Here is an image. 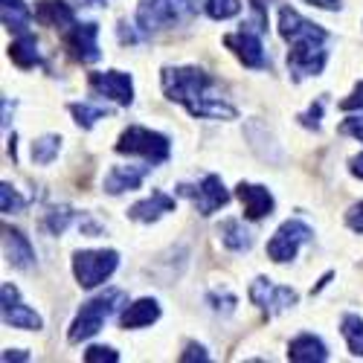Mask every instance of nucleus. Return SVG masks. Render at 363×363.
<instances>
[{
	"label": "nucleus",
	"instance_id": "393cba45",
	"mask_svg": "<svg viewBox=\"0 0 363 363\" xmlns=\"http://www.w3.org/2000/svg\"><path fill=\"white\" fill-rule=\"evenodd\" d=\"M340 331H343V337H346V343H349V352H352L354 357H363V320L354 317V314H346Z\"/></svg>",
	"mask_w": 363,
	"mask_h": 363
},
{
	"label": "nucleus",
	"instance_id": "b1692460",
	"mask_svg": "<svg viewBox=\"0 0 363 363\" xmlns=\"http://www.w3.org/2000/svg\"><path fill=\"white\" fill-rule=\"evenodd\" d=\"M73 221H82L79 213H73L70 206H52L50 213L44 216V227L52 233V235H62Z\"/></svg>",
	"mask_w": 363,
	"mask_h": 363
},
{
	"label": "nucleus",
	"instance_id": "7ed1b4c3",
	"mask_svg": "<svg viewBox=\"0 0 363 363\" xmlns=\"http://www.w3.org/2000/svg\"><path fill=\"white\" fill-rule=\"evenodd\" d=\"M123 302H125V291H119V288H111V291L94 296L90 302H84L82 311H79L76 320H73V325H70L67 340H70V343H82V340H87V337H94L96 331L105 325V320H108L119 306H123Z\"/></svg>",
	"mask_w": 363,
	"mask_h": 363
},
{
	"label": "nucleus",
	"instance_id": "20e7f679",
	"mask_svg": "<svg viewBox=\"0 0 363 363\" xmlns=\"http://www.w3.org/2000/svg\"><path fill=\"white\" fill-rule=\"evenodd\" d=\"M192 12H195L192 0H140L137 26L143 33H157V29L186 21Z\"/></svg>",
	"mask_w": 363,
	"mask_h": 363
},
{
	"label": "nucleus",
	"instance_id": "c9c22d12",
	"mask_svg": "<svg viewBox=\"0 0 363 363\" xmlns=\"http://www.w3.org/2000/svg\"><path fill=\"white\" fill-rule=\"evenodd\" d=\"M180 360H184V363H192V360H201V363H206V360H209V354H206V349H203V346H198V343H189V346H186V352L180 354Z\"/></svg>",
	"mask_w": 363,
	"mask_h": 363
},
{
	"label": "nucleus",
	"instance_id": "ddd939ff",
	"mask_svg": "<svg viewBox=\"0 0 363 363\" xmlns=\"http://www.w3.org/2000/svg\"><path fill=\"white\" fill-rule=\"evenodd\" d=\"M0 296H4V323H6V325H12V328H29V331H38V328L44 325L41 317L21 302L15 285L6 282L4 291H0Z\"/></svg>",
	"mask_w": 363,
	"mask_h": 363
},
{
	"label": "nucleus",
	"instance_id": "0eeeda50",
	"mask_svg": "<svg viewBox=\"0 0 363 363\" xmlns=\"http://www.w3.org/2000/svg\"><path fill=\"white\" fill-rule=\"evenodd\" d=\"M314 238V230L306 224V221H299V218H291V221H285L277 233H274V238L267 241V256L274 259V262H291L296 253H299V247L302 245H308V241Z\"/></svg>",
	"mask_w": 363,
	"mask_h": 363
},
{
	"label": "nucleus",
	"instance_id": "4be33fe9",
	"mask_svg": "<svg viewBox=\"0 0 363 363\" xmlns=\"http://www.w3.org/2000/svg\"><path fill=\"white\" fill-rule=\"evenodd\" d=\"M218 235H221V241H224V247L233 250V253H245V250L253 247V233H250L245 224H241V221H235V218L224 221V224L218 227Z\"/></svg>",
	"mask_w": 363,
	"mask_h": 363
},
{
	"label": "nucleus",
	"instance_id": "58836bf2",
	"mask_svg": "<svg viewBox=\"0 0 363 363\" xmlns=\"http://www.w3.org/2000/svg\"><path fill=\"white\" fill-rule=\"evenodd\" d=\"M76 4H79V6H105L108 0H76Z\"/></svg>",
	"mask_w": 363,
	"mask_h": 363
},
{
	"label": "nucleus",
	"instance_id": "39448f33",
	"mask_svg": "<svg viewBox=\"0 0 363 363\" xmlns=\"http://www.w3.org/2000/svg\"><path fill=\"white\" fill-rule=\"evenodd\" d=\"M116 151L119 155H140L148 163H166L169 155H172V145L157 131L143 128V125H131V128L123 131V137H119Z\"/></svg>",
	"mask_w": 363,
	"mask_h": 363
},
{
	"label": "nucleus",
	"instance_id": "f3484780",
	"mask_svg": "<svg viewBox=\"0 0 363 363\" xmlns=\"http://www.w3.org/2000/svg\"><path fill=\"white\" fill-rule=\"evenodd\" d=\"M174 209V198H169L166 192H151L145 201H137L131 209H128V218L140 221V224H151L163 218L166 213H172Z\"/></svg>",
	"mask_w": 363,
	"mask_h": 363
},
{
	"label": "nucleus",
	"instance_id": "72a5a7b5",
	"mask_svg": "<svg viewBox=\"0 0 363 363\" xmlns=\"http://www.w3.org/2000/svg\"><path fill=\"white\" fill-rule=\"evenodd\" d=\"M346 224L354 230V233H363V201L360 203H354L349 213H346Z\"/></svg>",
	"mask_w": 363,
	"mask_h": 363
},
{
	"label": "nucleus",
	"instance_id": "2eb2a0df",
	"mask_svg": "<svg viewBox=\"0 0 363 363\" xmlns=\"http://www.w3.org/2000/svg\"><path fill=\"white\" fill-rule=\"evenodd\" d=\"M4 253H6V262L18 270H26L35 264L33 245H29V238L15 227H4Z\"/></svg>",
	"mask_w": 363,
	"mask_h": 363
},
{
	"label": "nucleus",
	"instance_id": "473e14b6",
	"mask_svg": "<svg viewBox=\"0 0 363 363\" xmlns=\"http://www.w3.org/2000/svg\"><path fill=\"white\" fill-rule=\"evenodd\" d=\"M340 134H352V137H357V140L363 143V113L346 119V123L340 125Z\"/></svg>",
	"mask_w": 363,
	"mask_h": 363
},
{
	"label": "nucleus",
	"instance_id": "423d86ee",
	"mask_svg": "<svg viewBox=\"0 0 363 363\" xmlns=\"http://www.w3.org/2000/svg\"><path fill=\"white\" fill-rule=\"evenodd\" d=\"M119 264V253L116 250H79L73 256V274L76 282L82 288H96L102 285Z\"/></svg>",
	"mask_w": 363,
	"mask_h": 363
},
{
	"label": "nucleus",
	"instance_id": "bb28decb",
	"mask_svg": "<svg viewBox=\"0 0 363 363\" xmlns=\"http://www.w3.org/2000/svg\"><path fill=\"white\" fill-rule=\"evenodd\" d=\"M70 113L76 116V123H79L82 128H94L99 119L108 116L105 108H94V105H87V102H73V105H70Z\"/></svg>",
	"mask_w": 363,
	"mask_h": 363
},
{
	"label": "nucleus",
	"instance_id": "a878e982",
	"mask_svg": "<svg viewBox=\"0 0 363 363\" xmlns=\"http://www.w3.org/2000/svg\"><path fill=\"white\" fill-rule=\"evenodd\" d=\"M58 148H62V137L47 134V137H41V140L33 143V160L38 166H50L58 157Z\"/></svg>",
	"mask_w": 363,
	"mask_h": 363
},
{
	"label": "nucleus",
	"instance_id": "f257e3e1",
	"mask_svg": "<svg viewBox=\"0 0 363 363\" xmlns=\"http://www.w3.org/2000/svg\"><path fill=\"white\" fill-rule=\"evenodd\" d=\"M160 82H163L166 99L186 105L192 116H201V119H235L238 116L233 105L213 96L216 82L201 67H163Z\"/></svg>",
	"mask_w": 363,
	"mask_h": 363
},
{
	"label": "nucleus",
	"instance_id": "1a4fd4ad",
	"mask_svg": "<svg viewBox=\"0 0 363 363\" xmlns=\"http://www.w3.org/2000/svg\"><path fill=\"white\" fill-rule=\"evenodd\" d=\"M296 299H299L296 291L282 288V285H274V282L264 279V277H259V279L250 285V302H253V306H259L267 317H277V314L294 308Z\"/></svg>",
	"mask_w": 363,
	"mask_h": 363
},
{
	"label": "nucleus",
	"instance_id": "e433bc0d",
	"mask_svg": "<svg viewBox=\"0 0 363 363\" xmlns=\"http://www.w3.org/2000/svg\"><path fill=\"white\" fill-rule=\"evenodd\" d=\"M349 172H352L354 177H363V155H357V157L349 160Z\"/></svg>",
	"mask_w": 363,
	"mask_h": 363
},
{
	"label": "nucleus",
	"instance_id": "2f4dec72",
	"mask_svg": "<svg viewBox=\"0 0 363 363\" xmlns=\"http://www.w3.org/2000/svg\"><path fill=\"white\" fill-rule=\"evenodd\" d=\"M320 116H323V102L311 105V108H308L306 113H302V116H299V123H302V125H306V128H314V131H317V128H320Z\"/></svg>",
	"mask_w": 363,
	"mask_h": 363
},
{
	"label": "nucleus",
	"instance_id": "4468645a",
	"mask_svg": "<svg viewBox=\"0 0 363 363\" xmlns=\"http://www.w3.org/2000/svg\"><path fill=\"white\" fill-rule=\"evenodd\" d=\"M235 195L241 203H245V216L250 221H259V218L274 213V195H270L264 186H253V184H245V180H241Z\"/></svg>",
	"mask_w": 363,
	"mask_h": 363
},
{
	"label": "nucleus",
	"instance_id": "9d476101",
	"mask_svg": "<svg viewBox=\"0 0 363 363\" xmlns=\"http://www.w3.org/2000/svg\"><path fill=\"white\" fill-rule=\"evenodd\" d=\"M90 90L96 96L113 99L119 105H131L134 102V84L128 73H119V70H108V73H90Z\"/></svg>",
	"mask_w": 363,
	"mask_h": 363
},
{
	"label": "nucleus",
	"instance_id": "cd10ccee",
	"mask_svg": "<svg viewBox=\"0 0 363 363\" xmlns=\"http://www.w3.org/2000/svg\"><path fill=\"white\" fill-rule=\"evenodd\" d=\"M238 12H241L238 0H206V15L213 21H227V18H235Z\"/></svg>",
	"mask_w": 363,
	"mask_h": 363
},
{
	"label": "nucleus",
	"instance_id": "aec40b11",
	"mask_svg": "<svg viewBox=\"0 0 363 363\" xmlns=\"http://www.w3.org/2000/svg\"><path fill=\"white\" fill-rule=\"evenodd\" d=\"M160 317V306L155 299H137L134 306H128L119 317V325L123 328H140V325H151Z\"/></svg>",
	"mask_w": 363,
	"mask_h": 363
},
{
	"label": "nucleus",
	"instance_id": "f704fd0d",
	"mask_svg": "<svg viewBox=\"0 0 363 363\" xmlns=\"http://www.w3.org/2000/svg\"><path fill=\"white\" fill-rule=\"evenodd\" d=\"M357 108H363V82L352 90V96H346L340 102V111H357Z\"/></svg>",
	"mask_w": 363,
	"mask_h": 363
},
{
	"label": "nucleus",
	"instance_id": "412c9836",
	"mask_svg": "<svg viewBox=\"0 0 363 363\" xmlns=\"http://www.w3.org/2000/svg\"><path fill=\"white\" fill-rule=\"evenodd\" d=\"M9 58L21 67V70H29V67H35L41 65V52H38V38L35 35H18V41L9 44Z\"/></svg>",
	"mask_w": 363,
	"mask_h": 363
},
{
	"label": "nucleus",
	"instance_id": "6e6552de",
	"mask_svg": "<svg viewBox=\"0 0 363 363\" xmlns=\"http://www.w3.org/2000/svg\"><path fill=\"white\" fill-rule=\"evenodd\" d=\"M177 192L184 195V198H189L201 216H213L216 209H221V206L230 203V192L224 189V184H221V177H218V174H206V177L201 180V186L180 184Z\"/></svg>",
	"mask_w": 363,
	"mask_h": 363
},
{
	"label": "nucleus",
	"instance_id": "c756f323",
	"mask_svg": "<svg viewBox=\"0 0 363 363\" xmlns=\"http://www.w3.org/2000/svg\"><path fill=\"white\" fill-rule=\"evenodd\" d=\"M84 360H87V363H102V360L116 363L119 354H116L113 349H108V346H94V349H87V352H84Z\"/></svg>",
	"mask_w": 363,
	"mask_h": 363
},
{
	"label": "nucleus",
	"instance_id": "5701e85b",
	"mask_svg": "<svg viewBox=\"0 0 363 363\" xmlns=\"http://www.w3.org/2000/svg\"><path fill=\"white\" fill-rule=\"evenodd\" d=\"M29 21H33V12L26 9L23 0H4V26L6 29L23 35V33H29Z\"/></svg>",
	"mask_w": 363,
	"mask_h": 363
},
{
	"label": "nucleus",
	"instance_id": "7c9ffc66",
	"mask_svg": "<svg viewBox=\"0 0 363 363\" xmlns=\"http://www.w3.org/2000/svg\"><path fill=\"white\" fill-rule=\"evenodd\" d=\"M206 299H209V306H213L216 311H224V314H230V311H233V306H235V296H233V294H227V291H224V294L213 291Z\"/></svg>",
	"mask_w": 363,
	"mask_h": 363
},
{
	"label": "nucleus",
	"instance_id": "c85d7f7f",
	"mask_svg": "<svg viewBox=\"0 0 363 363\" xmlns=\"http://www.w3.org/2000/svg\"><path fill=\"white\" fill-rule=\"evenodd\" d=\"M23 206H26V201L18 195V189H15L12 184H0V209H4L6 216L21 213Z\"/></svg>",
	"mask_w": 363,
	"mask_h": 363
},
{
	"label": "nucleus",
	"instance_id": "a211bd4d",
	"mask_svg": "<svg viewBox=\"0 0 363 363\" xmlns=\"http://www.w3.org/2000/svg\"><path fill=\"white\" fill-rule=\"evenodd\" d=\"M288 360H294V363H323V360H328V352H325V343L320 337L299 335L288 346Z\"/></svg>",
	"mask_w": 363,
	"mask_h": 363
},
{
	"label": "nucleus",
	"instance_id": "f8f14e48",
	"mask_svg": "<svg viewBox=\"0 0 363 363\" xmlns=\"http://www.w3.org/2000/svg\"><path fill=\"white\" fill-rule=\"evenodd\" d=\"M224 44L238 55V62L253 70H264L267 67V55L262 47V35L253 29H241L235 35H224Z\"/></svg>",
	"mask_w": 363,
	"mask_h": 363
},
{
	"label": "nucleus",
	"instance_id": "dca6fc26",
	"mask_svg": "<svg viewBox=\"0 0 363 363\" xmlns=\"http://www.w3.org/2000/svg\"><path fill=\"white\" fill-rule=\"evenodd\" d=\"M151 166H113L108 174H105V192L108 195H123V192H134L140 189L143 177L148 174Z\"/></svg>",
	"mask_w": 363,
	"mask_h": 363
},
{
	"label": "nucleus",
	"instance_id": "9b49d317",
	"mask_svg": "<svg viewBox=\"0 0 363 363\" xmlns=\"http://www.w3.org/2000/svg\"><path fill=\"white\" fill-rule=\"evenodd\" d=\"M67 47L73 52L76 62L82 65H94L99 62V23L96 21H84V23H73L70 35H67Z\"/></svg>",
	"mask_w": 363,
	"mask_h": 363
},
{
	"label": "nucleus",
	"instance_id": "6ab92c4d",
	"mask_svg": "<svg viewBox=\"0 0 363 363\" xmlns=\"http://www.w3.org/2000/svg\"><path fill=\"white\" fill-rule=\"evenodd\" d=\"M35 21L41 26H58V29H65V26H73L76 23V15H73V9L65 4V0H41V4L35 6Z\"/></svg>",
	"mask_w": 363,
	"mask_h": 363
},
{
	"label": "nucleus",
	"instance_id": "4c0bfd02",
	"mask_svg": "<svg viewBox=\"0 0 363 363\" xmlns=\"http://www.w3.org/2000/svg\"><path fill=\"white\" fill-rule=\"evenodd\" d=\"M4 360H6V363H9V360H29V354H26V352H12V349H9V352H4Z\"/></svg>",
	"mask_w": 363,
	"mask_h": 363
},
{
	"label": "nucleus",
	"instance_id": "f03ea898",
	"mask_svg": "<svg viewBox=\"0 0 363 363\" xmlns=\"http://www.w3.org/2000/svg\"><path fill=\"white\" fill-rule=\"evenodd\" d=\"M279 35L291 41L288 52V70L299 82L306 76H320L325 67V29L320 23H311L308 18H302L296 9L282 6L279 9Z\"/></svg>",
	"mask_w": 363,
	"mask_h": 363
}]
</instances>
